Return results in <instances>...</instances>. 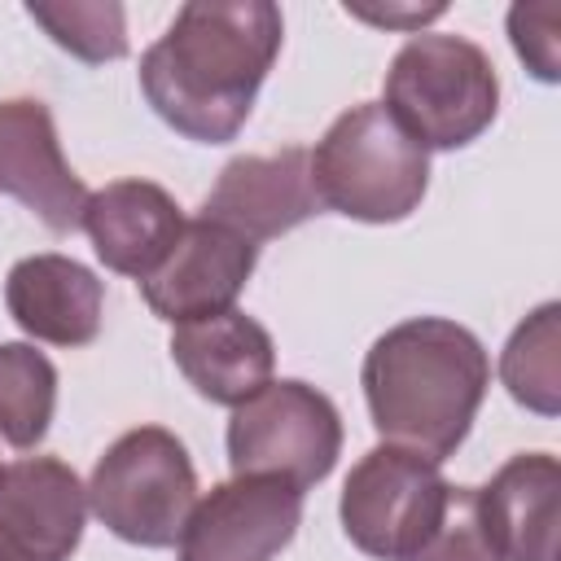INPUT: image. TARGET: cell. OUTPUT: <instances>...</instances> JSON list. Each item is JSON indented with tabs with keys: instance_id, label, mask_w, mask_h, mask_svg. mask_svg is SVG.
I'll return each instance as SVG.
<instances>
[{
	"instance_id": "cell-1",
	"label": "cell",
	"mask_w": 561,
	"mask_h": 561,
	"mask_svg": "<svg viewBox=\"0 0 561 561\" xmlns=\"http://www.w3.org/2000/svg\"><path fill=\"white\" fill-rule=\"evenodd\" d=\"M272 0H188L140 57V92L153 114L197 145L232 140L280 53Z\"/></svg>"
},
{
	"instance_id": "cell-2",
	"label": "cell",
	"mask_w": 561,
	"mask_h": 561,
	"mask_svg": "<svg viewBox=\"0 0 561 561\" xmlns=\"http://www.w3.org/2000/svg\"><path fill=\"white\" fill-rule=\"evenodd\" d=\"M359 381L381 443L443 465L456 456L482 408L491 359L465 324L416 316L368 346Z\"/></svg>"
},
{
	"instance_id": "cell-3",
	"label": "cell",
	"mask_w": 561,
	"mask_h": 561,
	"mask_svg": "<svg viewBox=\"0 0 561 561\" xmlns=\"http://www.w3.org/2000/svg\"><path fill=\"white\" fill-rule=\"evenodd\" d=\"M320 210L359 224L408 219L430 188V153L390 118L381 101L351 105L307 153Z\"/></svg>"
},
{
	"instance_id": "cell-4",
	"label": "cell",
	"mask_w": 561,
	"mask_h": 561,
	"mask_svg": "<svg viewBox=\"0 0 561 561\" xmlns=\"http://www.w3.org/2000/svg\"><path fill=\"white\" fill-rule=\"evenodd\" d=\"M381 105L425 153L465 149L495 123L500 75L465 35H412L386 70Z\"/></svg>"
},
{
	"instance_id": "cell-5",
	"label": "cell",
	"mask_w": 561,
	"mask_h": 561,
	"mask_svg": "<svg viewBox=\"0 0 561 561\" xmlns=\"http://www.w3.org/2000/svg\"><path fill=\"white\" fill-rule=\"evenodd\" d=\"M88 508L123 543H180L184 522L197 508V469L188 447L162 425L118 434L88 478Z\"/></svg>"
},
{
	"instance_id": "cell-6",
	"label": "cell",
	"mask_w": 561,
	"mask_h": 561,
	"mask_svg": "<svg viewBox=\"0 0 561 561\" xmlns=\"http://www.w3.org/2000/svg\"><path fill=\"white\" fill-rule=\"evenodd\" d=\"M342 456V416L329 394L285 377L232 408L228 465L237 478H280L298 491L324 482Z\"/></svg>"
},
{
	"instance_id": "cell-7",
	"label": "cell",
	"mask_w": 561,
	"mask_h": 561,
	"mask_svg": "<svg viewBox=\"0 0 561 561\" xmlns=\"http://www.w3.org/2000/svg\"><path fill=\"white\" fill-rule=\"evenodd\" d=\"M447 491L451 482L438 473V465L381 443L364 451L359 465L346 473L337 504L342 530L359 552L377 561H408L434 530Z\"/></svg>"
},
{
	"instance_id": "cell-8",
	"label": "cell",
	"mask_w": 561,
	"mask_h": 561,
	"mask_svg": "<svg viewBox=\"0 0 561 561\" xmlns=\"http://www.w3.org/2000/svg\"><path fill=\"white\" fill-rule=\"evenodd\" d=\"M302 522V491L280 478H232L210 486L184 522L180 561H272Z\"/></svg>"
},
{
	"instance_id": "cell-9",
	"label": "cell",
	"mask_w": 561,
	"mask_h": 561,
	"mask_svg": "<svg viewBox=\"0 0 561 561\" xmlns=\"http://www.w3.org/2000/svg\"><path fill=\"white\" fill-rule=\"evenodd\" d=\"M254 263H259L254 241L197 215V219H184L180 241L158 263V272L140 280V294L149 311L167 324L206 320V316L232 311Z\"/></svg>"
},
{
	"instance_id": "cell-10",
	"label": "cell",
	"mask_w": 561,
	"mask_h": 561,
	"mask_svg": "<svg viewBox=\"0 0 561 561\" xmlns=\"http://www.w3.org/2000/svg\"><path fill=\"white\" fill-rule=\"evenodd\" d=\"M88 522V486L57 456L0 469V561H70Z\"/></svg>"
},
{
	"instance_id": "cell-11",
	"label": "cell",
	"mask_w": 561,
	"mask_h": 561,
	"mask_svg": "<svg viewBox=\"0 0 561 561\" xmlns=\"http://www.w3.org/2000/svg\"><path fill=\"white\" fill-rule=\"evenodd\" d=\"M0 188L44 219L48 232L66 237L83 224L88 188L70 171L53 114L44 101H0Z\"/></svg>"
},
{
	"instance_id": "cell-12",
	"label": "cell",
	"mask_w": 561,
	"mask_h": 561,
	"mask_svg": "<svg viewBox=\"0 0 561 561\" xmlns=\"http://www.w3.org/2000/svg\"><path fill=\"white\" fill-rule=\"evenodd\" d=\"M311 215H320V197L311 188L302 145L232 158L202 202V219H215L254 245L307 224Z\"/></svg>"
},
{
	"instance_id": "cell-13",
	"label": "cell",
	"mask_w": 561,
	"mask_h": 561,
	"mask_svg": "<svg viewBox=\"0 0 561 561\" xmlns=\"http://www.w3.org/2000/svg\"><path fill=\"white\" fill-rule=\"evenodd\" d=\"M79 228L92 237V250L110 272L131 276L140 285L145 276L158 272V263L180 241L184 210L153 180H114L88 193Z\"/></svg>"
},
{
	"instance_id": "cell-14",
	"label": "cell",
	"mask_w": 561,
	"mask_h": 561,
	"mask_svg": "<svg viewBox=\"0 0 561 561\" xmlns=\"http://www.w3.org/2000/svg\"><path fill=\"white\" fill-rule=\"evenodd\" d=\"M4 307L35 342L88 346L101 333L105 285L70 254H26L4 276Z\"/></svg>"
},
{
	"instance_id": "cell-15",
	"label": "cell",
	"mask_w": 561,
	"mask_h": 561,
	"mask_svg": "<svg viewBox=\"0 0 561 561\" xmlns=\"http://www.w3.org/2000/svg\"><path fill=\"white\" fill-rule=\"evenodd\" d=\"M171 359L202 399L237 408L272 381L276 346H272V333L254 316L232 307L206 320L175 324Z\"/></svg>"
},
{
	"instance_id": "cell-16",
	"label": "cell",
	"mask_w": 561,
	"mask_h": 561,
	"mask_svg": "<svg viewBox=\"0 0 561 561\" xmlns=\"http://www.w3.org/2000/svg\"><path fill=\"white\" fill-rule=\"evenodd\" d=\"M478 491V517L495 561H557L561 465L548 451H522Z\"/></svg>"
},
{
	"instance_id": "cell-17",
	"label": "cell",
	"mask_w": 561,
	"mask_h": 561,
	"mask_svg": "<svg viewBox=\"0 0 561 561\" xmlns=\"http://www.w3.org/2000/svg\"><path fill=\"white\" fill-rule=\"evenodd\" d=\"M500 381L522 408L539 416L561 412V307L557 302H543L513 329L500 355Z\"/></svg>"
},
{
	"instance_id": "cell-18",
	"label": "cell",
	"mask_w": 561,
	"mask_h": 561,
	"mask_svg": "<svg viewBox=\"0 0 561 561\" xmlns=\"http://www.w3.org/2000/svg\"><path fill=\"white\" fill-rule=\"evenodd\" d=\"M57 408V368L31 342H0V438L35 447Z\"/></svg>"
},
{
	"instance_id": "cell-19",
	"label": "cell",
	"mask_w": 561,
	"mask_h": 561,
	"mask_svg": "<svg viewBox=\"0 0 561 561\" xmlns=\"http://www.w3.org/2000/svg\"><path fill=\"white\" fill-rule=\"evenodd\" d=\"M26 18L88 66L127 57V13L114 0H31Z\"/></svg>"
},
{
	"instance_id": "cell-20",
	"label": "cell",
	"mask_w": 561,
	"mask_h": 561,
	"mask_svg": "<svg viewBox=\"0 0 561 561\" xmlns=\"http://www.w3.org/2000/svg\"><path fill=\"white\" fill-rule=\"evenodd\" d=\"M408 561H495L491 539L478 517V491L473 486H451L447 504L434 522V530L421 539V548Z\"/></svg>"
},
{
	"instance_id": "cell-21",
	"label": "cell",
	"mask_w": 561,
	"mask_h": 561,
	"mask_svg": "<svg viewBox=\"0 0 561 561\" xmlns=\"http://www.w3.org/2000/svg\"><path fill=\"white\" fill-rule=\"evenodd\" d=\"M557 22H561V4H513V9H508L513 48H517V57L530 66V75L543 79V83H557V75H561Z\"/></svg>"
},
{
	"instance_id": "cell-22",
	"label": "cell",
	"mask_w": 561,
	"mask_h": 561,
	"mask_svg": "<svg viewBox=\"0 0 561 561\" xmlns=\"http://www.w3.org/2000/svg\"><path fill=\"white\" fill-rule=\"evenodd\" d=\"M346 13H355V18H364V22H373V26H399V31H416L421 35V26L425 22H434V18H443L447 13V4H425V9H416V4H386V9H364V4H346Z\"/></svg>"
},
{
	"instance_id": "cell-23",
	"label": "cell",
	"mask_w": 561,
	"mask_h": 561,
	"mask_svg": "<svg viewBox=\"0 0 561 561\" xmlns=\"http://www.w3.org/2000/svg\"><path fill=\"white\" fill-rule=\"evenodd\" d=\"M0 469H4V465H0Z\"/></svg>"
}]
</instances>
